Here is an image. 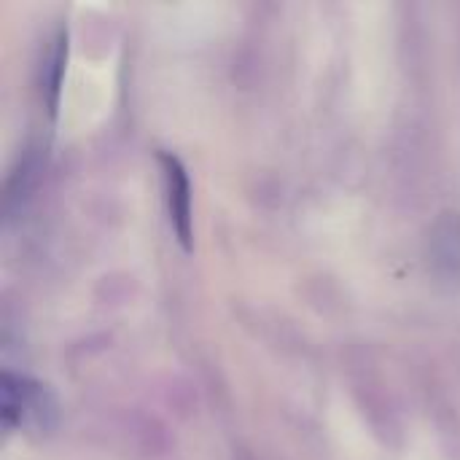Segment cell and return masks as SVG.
<instances>
[{
	"label": "cell",
	"instance_id": "7a4b0ae2",
	"mask_svg": "<svg viewBox=\"0 0 460 460\" xmlns=\"http://www.w3.org/2000/svg\"><path fill=\"white\" fill-rule=\"evenodd\" d=\"M162 170V189H164V208L170 218V229L183 251L194 248V210H191V181L183 162L175 154H159Z\"/></svg>",
	"mask_w": 460,
	"mask_h": 460
},
{
	"label": "cell",
	"instance_id": "5b68a950",
	"mask_svg": "<svg viewBox=\"0 0 460 460\" xmlns=\"http://www.w3.org/2000/svg\"><path fill=\"white\" fill-rule=\"evenodd\" d=\"M38 172H40V156H38V148H30L24 156H19V164L11 170L8 183H5V213H8V218L30 197V191L38 181Z\"/></svg>",
	"mask_w": 460,
	"mask_h": 460
},
{
	"label": "cell",
	"instance_id": "3957f363",
	"mask_svg": "<svg viewBox=\"0 0 460 460\" xmlns=\"http://www.w3.org/2000/svg\"><path fill=\"white\" fill-rule=\"evenodd\" d=\"M65 65H67V27H57L54 35L46 40L43 57L38 65V92L49 116H57V108H59Z\"/></svg>",
	"mask_w": 460,
	"mask_h": 460
},
{
	"label": "cell",
	"instance_id": "277c9868",
	"mask_svg": "<svg viewBox=\"0 0 460 460\" xmlns=\"http://www.w3.org/2000/svg\"><path fill=\"white\" fill-rule=\"evenodd\" d=\"M431 264L439 278L460 280V216L445 213L431 229Z\"/></svg>",
	"mask_w": 460,
	"mask_h": 460
},
{
	"label": "cell",
	"instance_id": "6da1fadb",
	"mask_svg": "<svg viewBox=\"0 0 460 460\" xmlns=\"http://www.w3.org/2000/svg\"><path fill=\"white\" fill-rule=\"evenodd\" d=\"M0 420L5 431L49 437L59 426V402L40 380L5 369L0 375Z\"/></svg>",
	"mask_w": 460,
	"mask_h": 460
}]
</instances>
